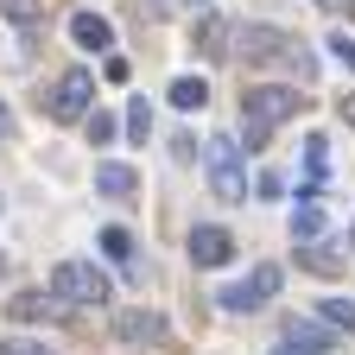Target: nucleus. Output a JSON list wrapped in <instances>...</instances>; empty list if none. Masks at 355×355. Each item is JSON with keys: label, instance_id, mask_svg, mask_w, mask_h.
I'll return each instance as SVG.
<instances>
[{"label": "nucleus", "instance_id": "f257e3e1", "mask_svg": "<svg viewBox=\"0 0 355 355\" xmlns=\"http://www.w3.org/2000/svg\"><path fill=\"white\" fill-rule=\"evenodd\" d=\"M298 108H304V96H298V89H286V83H260V89H248V96H241L248 153H260L266 140H273V127H286Z\"/></svg>", "mask_w": 355, "mask_h": 355}, {"label": "nucleus", "instance_id": "f03ea898", "mask_svg": "<svg viewBox=\"0 0 355 355\" xmlns=\"http://www.w3.org/2000/svg\"><path fill=\"white\" fill-rule=\"evenodd\" d=\"M241 51H248V64H286V70H298L304 83L318 76V64H311V51H304L298 38L273 32V26H248V32H241Z\"/></svg>", "mask_w": 355, "mask_h": 355}, {"label": "nucleus", "instance_id": "7ed1b4c3", "mask_svg": "<svg viewBox=\"0 0 355 355\" xmlns=\"http://www.w3.org/2000/svg\"><path fill=\"white\" fill-rule=\"evenodd\" d=\"M203 165H209V191L222 203H248V171H241V146L229 140V133H216V140L203 146Z\"/></svg>", "mask_w": 355, "mask_h": 355}, {"label": "nucleus", "instance_id": "20e7f679", "mask_svg": "<svg viewBox=\"0 0 355 355\" xmlns=\"http://www.w3.org/2000/svg\"><path fill=\"white\" fill-rule=\"evenodd\" d=\"M51 298H64V304H102L108 298V279L89 260H58L51 266Z\"/></svg>", "mask_w": 355, "mask_h": 355}, {"label": "nucleus", "instance_id": "39448f33", "mask_svg": "<svg viewBox=\"0 0 355 355\" xmlns=\"http://www.w3.org/2000/svg\"><path fill=\"white\" fill-rule=\"evenodd\" d=\"M89 96H96V76H89V70H64L51 83V96H44V114H51V121H83Z\"/></svg>", "mask_w": 355, "mask_h": 355}, {"label": "nucleus", "instance_id": "423d86ee", "mask_svg": "<svg viewBox=\"0 0 355 355\" xmlns=\"http://www.w3.org/2000/svg\"><path fill=\"white\" fill-rule=\"evenodd\" d=\"M279 292V266H254L248 279H235V286H222L216 298H222V311H260L266 298Z\"/></svg>", "mask_w": 355, "mask_h": 355}, {"label": "nucleus", "instance_id": "0eeeda50", "mask_svg": "<svg viewBox=\"0 0 355 355\" xmlns=\"http://www.w3.org/2000/svg\"><path fill=\"white\" fill-rule=\"evenodd\" d=\"M229 254H235V235L229 229H216V222H197V229H191V260L197 266H222Z\"/></svg>", "mask_w": 355, "mask_h": 355}, {"label": "nucleus", "instance_id": "6e6552de", "mask_svg": "<svg viewBox=\"0 0 355 355\" xmlns=\"http://www.w3.org/2000/svg\"><path fill=\"white\" fill-rule=\"evenodd\" d=\"M70 38L83 44V51H108V44H114V26L102 13H70Z\"/></svg>", "mask_w": 355, "mask_h": 355}, {"label": "nucleus", "instance_id": "1a4fd4ad", "mask_svg": "<svg viewBox=\"0 0 355 355\" xmlns=\"http://www.w3.org/2000/svg\"><path fill=\"white\" fill-rule=\"evenodd\" d=\"M114 336L121 343H165V324L153 318V311H121V318H114Z\"/></svg>", "mask_w": 355, "mask_h": 355}, {"label": "nucleus", "instance_id": "9d476101", "mask_svg": "<svg viewBox=\"0 0 355 355\" xmlns=\"http://www.w3.org/2000/svg\"><path fill=\"white\" fill-rule=\"evenodd\" d=\"M336 248H343V241H324V235H318V241H298V260L311 266V273H343L349 254H336Z\"/></svg>", "mask_w": 355, "mask_h": 355}, {"label": "nucleus", "instance_id": "9b49d317", "mask_svg": "<svg viewBox=\"0 0 355 355\" xmlns=\"http://www.w3.org/2000/svg\"><path fill=\"white\" fill-rule=\"evenodd\" d=\"M96 191L102 197H133V191H140V178H133V165H96Z\"/></svg>", "mask_w": 355, "mask_h": 355}, {"label": "nucleus", "instance_id": "f8f14e48", "mask_svg": "<svg viewBox=\"0 0 355 355\" xmlns=\"http://www.w3.org/2000/svg\"><path fill=\"white\" fill-rule=\"evenodd\" d=\"M197 51L203 58H229V26H222L216 13H203V26H197Z\"/></svg>", "mask_w": 355, "mask_h": 355}, {"label": "nucleus", "instance_id": "ddd939ff", "mask_svg": "<svg viewBox=\"0 0 355 355\" xmlns=\"http://www.w3.org/2000/svg\"><path fill=\"white\" fill-rule=\"evenodd\" d=\"M203 102H209V83H203V76H178V83H171V108L191 114V108H203Z\"/></svg>", "mask_w": 355, "mask_h": 355}, {"label": "nucleus", "instance_id": "4468645a", "mask_svg": "<svg viewBox=\"0 0 355 355\" xmlns=\"http://www.w3.org/2000/svg\"><path fill=\"white\" fill-rule=\"evenodd\" d=\"M286 343H298V349H311V355H324V349H330V330L298 324V318H292V324H286Z\"/></svg>", "mask_w": 355, "mask_h": 355}, {"label": "nucleus", "instance_id": "2eb2a0df", "mask_svg": "<svg viewBox=\"0 0 355 355\" xmlns=\"http://www.w3.org/2000/svg\"><path fill=\"white\" fill-rule=\"evenodd\" d=\"M304 171H311V184H324V171H330V140H324V133L304 140Z\"/></svg>", "mask_w": 355, "mask_h": 355}, {"label": "nucleus", "instance_id": "dca6fc26", "mask_svg": "<svg viewBox=\"0 0 355 355\" xmlns=\"http://www.w3.org/2000/svg\"><path fill=\"white\" fill-rule=\"evenodd\" d=\"M292 235H298V241H318V235H324V203H298Z\"/></svg>", "mask_w": 355, "mask_h": 355}, {"label": "nucleus", "instance_id": "f3484780", "mask_svg": "<svg viewBox=\"0 0 355 355\" xmlns=\"http://www.w3.org/2000/svg\"><path fill=\"white\" fill-rule=\"evenodd\" d=\"M102 254H108L114 266H127V273H133V235H127V229H102Z\"/></svg>", "mask_w": 355, "mask_h": 355}, {"label": "nucleus", "instance_id": "a211bd4d", "mask_svg": "<svg viewBox=\"0 0 355 355\" xmlns=\"http://www.w3.org/2000/svg\"><path fill=\"white\" fill-rule=\"evenodd\" d=\"M13 318H26V324L32 318H51V298H44V292H19L13 298Z\"/></svg>", "mask_w": 355, "mask_h": 355}, {"label": "nucleus", "instance_id": "6ab92c4d", "mask_svg": "<svg viewBox=\"0 0 355 355\" xmlns=\"http://www.w3.org/2000/svg\"><path fill=\"white\" fill-rule=\"evenodd\" d=\"M0 13H7L13 26H38V13H44V0H0Z\"/></svg>", "mask_w": 355, "mask_h": 355}, {"label": "nucleus", "instance_id": "aec40b11", "mask_svg": "<svg viewBox=\"0 0 355 355\" xmlns=\"http://www.w3.org/2000/svg\"><path fill=\"white\" fill-rule=\"evenodd\" d=\"M324 324H336V330L355 336V304H349V298H324Z\"/></svg>", "mask_w": 355, "mask_h": 355}, {"label": "nucleus", "instance_id": "412c9836", "mask_svg": "<svg viewBox=\"0 0 355 355\" xmlns=\"http://www.w3.org/2000/svg\"><path fill=\"white\" fill-rule=\"evenodd\" d=\"M127 133H133V140H146V133H153V108H146V96L127 108Z\"/></svg>", "mask_w": 355, "mask_h": 355}, {"label": "nucleus", "instance_id": "4be33fe9", "mask_svg": "<svg viewBox=\"0 0 355 355\" xmlns=\"http://www.w3.org/2000/svg\"><path fill=\"white\" fill-rule=\"evenodd\" d=\"M89 140H96V146H108V140H114V114H102V108L89 114Z\"/></svg>", "mask_w": 355, "mask_h": 355}, {"label": "nucleus", "instance_id": "5701e85b", "mask_svg": "<svg viewBox=\"0 0 355 355\" xmlns=\"http://www.w3.org/2000/svg\"><path fill=\"white\" fill-rule=\"evenodd\" d=\"M0 355H51V349L32 343V336H7V343H0Z\"/></svg>", "mask_w": 355, "mask_h": 355}, {"label": "nucleus", "instance_id": "b1692460", "mask_svg": "<svg viewBox=\"0 0 355 355\" xmlns=\"http://www.w3.org/2000/svg\"><path fill=\"white\" fill-rule=\"evenodd\" d=\"M330 51H336V64H349V70H355V38H349V32H336V38H330Z\"/></svg>", "mask_w": 355, "mask_h": 355}, {"label": "nucleus", "instance_id": "393cba45", "mask_svg": "<svg viewBox=\"0 0 355 355\" xmlns=\"http://www.w3.org/2000/svg\"><path fill=\"white\" fill-rule=\"evenodd\" d=\"M0 140H13V114H7V102H0Z\"/></svg>", "mask_w": 355, "mask_h": 355}, {"label": "nucleus", "instance_id": "a878e982", "mask_svg": "<svg viewBox=\"0 0 355 355\" xmlns=\"http://www.w3.org/2000/svg\"><path fill=\"white\" fill-rule=\"evenodd\" d=\"M318 7H324V13H349V7H355V0H318Z\"/></svg>", "mask_w": 355, "mask_h": 355}, {"label": "nucleus", "instance_id": "bb28decb", "mask_svg": "<svg viewBox=\"0 0 355 355\" xmlns=\"http://www.w3.org/2000/svg\"><path fill=\"white\" fill-rule=\"evenodd\" d=\"M273 355H311V349H298V343H279V349H273Z\"/></svg>", "mask_w": 355, "mask_h": 355}, {"label": "nucleus", "instance_id": "cd10ccee", "mask_svg": "<svg viewBox=\"0 0 355 355\" xmlns=\"http://www.w3.org/2000/svg\"><path fill=\"white\" fill-rule=\"evenodd\" d=\"M343 121H349V127H355V96H349V102H343Z\"/></svg>", "mask_w": 355, "mask_h": 355}]
</instances>
